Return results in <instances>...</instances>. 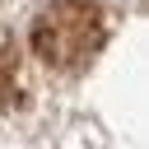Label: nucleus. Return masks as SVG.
<instances>
[{"label":"nucleus","mask_w":149,"mask_h":149,"mask_svg":"<svg viewBox=\"0 0 149 149\" xmlns=\"http://www.w3.org/2000/svg\"><path fill=\"white\" fill-rule=\"evenodd\" d=\"M33 56L51 70H84L102 42H107V19H102V5L98 0H47L37 14H33Z\"/></svg>","instance_id":"f257e3e1"}]
</instances>
